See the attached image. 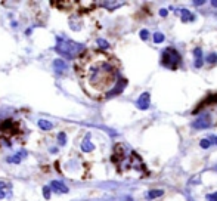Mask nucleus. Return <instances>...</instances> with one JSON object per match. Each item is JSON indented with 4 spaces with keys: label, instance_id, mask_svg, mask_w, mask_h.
Returning <instances> with one entry per match:
<instances>
[{
    "label": "nucleus",
    "instance_id": "nucleus-24",
    "mask_svg": "<svg viewBox=\"0 0 217 201\" xmlns=\"http://www.w3.org/2000/svg\"><path fill=\"white\" fill-rule=\"evenodd\" d=\"M204 3H205L204 0H195V2H194V6H202Z\"/></svg>",
    "mask_w": 217,
    "mask_h": 201
},
{
    "label": "nucleus",
    "instance_id": "nucleus-29",
    "mask_svg": "<svg viewBox=\"0 0 217 201\" xmlns=\"http://www.w3.org/2000/svg\"><path fill=\"white\" fill-rule=\"evenodd\" d=\"M214 144L217 145V136H214Z\"/></svg>",
    "mask_w": 217,
    "mask_h": 201
},
{
    "label": "nucleus",
    "instance_id": "nucleus-27",
    "mask_svg": "<svg viewBox=\"0 0 217 201\" xmlns=\"http://www.w3.org/2000/svg\"><path fill=\"white\" fill-rule=\"evenodd\" d=\"M50 152H52V154H56V152H58V148H52V149H50Z\"/></svg>",
    "mask_w": 217,
    "mask_h": 201
},
{
    "label": "nucleus",
    "instance_id": "nucleus-12",
    "mask_svg": "<svg viewBox=\"0 0 217 201\" xmlns=\"http://www.w3.org/2000/svg\"><path fill=\"white\" fill-rule=\"evenodd\" d=\"M81 149H83V151H86V152H90V151L95 149V145L90 142V135L89 133L86 135V139H84V141H83V144H81Z\"/></svg>",
    "mask_w": 217,
    "mask_h": 201
},
{
    "label": "nucleus",
    "instance_id": "nucleus-21",
    "mask_svg": "<svg viewBox=\"0 0 217 201\" xmlns=\"http://www.w3.org/2000/svg\"><path fill=\"white\" fill-rule=\"evenodd\" d=\"M50 194H52L50 188H49V186H43V195H45L46 200H49V198H50Z\"/></svg>",
    "mask_w": 217,
    "mask_h": 201
},
{
    "label": "nucleus",
    "instance_id": "nucleus-16",
    "mask_svg": "<svg viewBox=\"0 0 217 201\" xmlns=\"http://www.w3.org/2000/svg\"><path fill=\"white\" fill-rule=\"evenodd\" d=\"M205 62L210 65H216L217 64V53H210L205 56Z\"/></svg>",
    "mask_w": 217,
    "mask_h": 201
},
{
    "label": "nucleus",
    "instance_id": "nucleus-9",
    "mask_svg": "<svg viewBox=\"0 0 217 201\" xmlns=\"http://www.w3.org/2000/svg\"><path fill=\"white\" fill-rule=\"evenodd\" d=\"M173 11L176 12L177 15L182 16L183 22H192V21H195V15L192 12H189L188 9H173Z\"/></svg>",
    "mask_w": 217,
    "mask_h": 201
},
{
    "label": "nucleus",
    "instance_id": "nucleus-26",
    "mask_svg": "<svg viewBox=\"0 0 217 201\" xmlns=\"http://www.w3.org/2000/svg\"><path fill=\"white\" fill-rule=\"evenodd\" d=\"M5 197H6L5 191H3V189H0V200H2V198H5Z\"/></svg>",
    "mask_w": 217,
    "mask_h": 201
},
{
    "label": "nucleus",
    "instance_id": "nucleus-6",
    "mask_svg": "<svg viewBox=\"0 0 217 201\" xmlns=\"http://www.w3.org/2000/svg\"><path fill=\"white\" fill-rule=\"evenodd\" d=\"M149 101H151V95L149 92H143L136 101V107L139 110H148L149 108Z\"/></svg>",
    "mask_w": 217,
    "mask_h": 201
},
{
    "label": "nucleus",
    "instance_id": "nucleus-22",
    "mask_svg": "<svg viewBox=\"0 0 217 201\" xmlns=\"http://www.w3.org/2000/svg\"><path fill=\"white\" fill-rule=\"evenodd\" d=\"M140 39H142V40H148L149 39V31L148 30H142V31H140Z\"/></svg>",
    "mask_w": 217,
    "mask_h": 201
},
{
    "label": "nucleus",
    "instance_id": "nucleus-8",
    "mask_svg": "<svg viewBox=\"0 0 217 201\" xmlns=\"http://www.w3.org/2000/svg\"><path fill=\"white\" fill-rule=\"evenodd\" d=\"M49 188H50V191H55L56 194H67L68 192V188L65 186V183L59 182V180H52Z\"/></svg>",
    "mask_w": 217,
    "mask_h": 201
},
{
    "label": "nucleus",
    "instance_id": "nucleus-11",
    "mask_svg": "<svg viewBox=\"0 0 217 201\" xmlns=\"http://www.w3.org/2000/svg\"><path fill=\"white\" fill-rule=\"evenodd\" d=\"M194 65L196 68H201L202 67V64H204V58H202V50H201V47H195L194 50Z\"/></svg>",
    "mask_w": 217,
    "mask_h": 201
},
{
    "label": "nucleus",
    "instance_id": "nucleus-4",
    "mask_svg": "<svg viewBox=\"0 0 217 201\" xmlns=\"http://www.w3.org/2000/svg\"><path fill=\"white\" fill-rule=\"evenodd\" d=\"M182 62V58L179 55V52L173 47H167L164 49L162 55H161V64L169 70H176V68L180 65Z\"/></svg>",
    "mask_w": 217,
    "mask_h": 201
},
{
    "label": "nucleus",
    "instance_id": "nucleus-17",
    "mask_svg": "<svg viewBox=\"0 0 217 201\" xmlns=\"http://www.w3.org/2000/svg\"><path fill=\"white\" fill-rule=\"evenodd\" d=\"M164 42V34L160 33V31H157V33H154V43H157V45H160Z\"/></svg>",
    "mask_w": 217,
    "mask_h": 201
},
{
    "label": "nucleus",
    "instance_id": "nucleus-19",
    "mask_svg": "<svg viewBox=\"0 0 217 201\" xmlns=\"http://www.w3.org/2000/svg\"><path fill=\"white\" fill-rule=\"evenodd\" d=\"M199 145H201V148H204V149H208V148L211 146V142H210L208 139H201Z\"/></svg>",
    "mask_w": 217,
    "mask_h": 201
},
{
    "label": "nucleus",
    "instance_id": "nucleus-28",
    "mask_svg": "<svg viewBox=\"0 0 217 201\" xmlns=\"http://www.w3.org/2000/svg\"><path fill=\"white\" fill-rule=\"evenodd\" d=\"M211 5H213L214 8H217V0H213V2H211Z\"/></svg>",
    "mask_w": 217,
    "mask_h": 201
},
{
    "label": "nucleus",
    "instance_id": "nucleus-5",
    "mask_svg": "<svg viewBox=\"0 0 217 201\" xmlns=\"http://www.w3.org/2000/svg\"><path fill=\"white\" fill-rule=\"evenodd\" d=\"M19 132V124L12 118H6L0 123V133L5 138H13Z\"/></svg>",
    "mask_w": 217,
    "mask_h": 201
},
{
    "label": "nucleus",
    "instance_id": "nucleus-23",
    "mask_svg": "<svg viewBox=\"0 0 217 201\" xmlns=\"http://www.w3.org/2000/svg\"><path fill=\"white\" fill-rule=\"evenodd\" d=\"M208 201H217V192H213V194H208L207 195Z\"/></svg>",
    "mask_w": 217,
    "mask_h": 201
},
{
    "label": "nucleus",
    "instance_id": "nucleus-13",
    "mask_svg": "<svg viewBox=\"0 0 217 201\" xmlns=\"http://www.w3.org/2000/svg\"><path fill=\"white\" fill-rule=\"evenodd\" d=\"M24 157H27V151H24L22 149V151H19L18 154H15L13 157H9V158H8V161H9V163H15V164H19Z\"/></svg>",
    "mask_w": 217,
    "mask_h": 201
},
{
    "label": "nucleus",
    "instance_id": "nucleus-7",
    "mask_svg": "<svg viewBox=\"0 0 217 201\" xmlns=\"http://www.w3.org/2000/svg\"><path fill=\"white\" fill-rule=\"evenodd\" d=\"M129 167L135 169V170H142V172H145V166H143V163H142V158L137 155L136 152H132V155H130V164H129Z\"/></svg>",
    "mask_w": 217,
    "mask_h": 201
},
{
    "label": "nucleus",
    "instance_id": "nucleus-3",
    "mask_svg": "<svg viewBox=\"0 0 217 201\" xmlns=\"http://www.w3.org/2000/svg\"><path fill=\"white\" fill-rule=\"evenodd\" d=\"M58 45L55 46V50L58 53L64 55L65 58H72V56L80 55L81 52H84V46L77 43V42H64L61 37H56Z\"/></svg>",
    "mask_w": 217,
    "mask_h": 201
},
{
    "label": "nucleus",
    "instance_id": "nucleus-18",
    "mask_svg": "<svg viewBox=\"0 0 217 201\" xmlns=\"http://www.w3.org/2000/svg\"><path fill=\"white\" fill-rule=\"evenodd\" d=\"M58 144L61 146H64L65 144H67V135L65 133H59L58 135Z\"/></svg>",
    "mask_w": 217,
    "mask_h": 201
},
{
    "label": "nucleus",
    "instance_id": "nucleus-2",
    "mask_svg": "<svg viewBox=\"0 0 217 201\" xmlns=\"http://www.w3.org/2000/svg\"><path fill=\"white\" fill-rule=\"evenodd\" d=\"M202 105H205V107H198L194 110L195 115L199 112L196 120L192 123V127L196 130H202V129L217 126V104H208L207 101H204Z\"/></svg>",
    "mask_w": 217,
    "mask_h": 201
},
{
    "label": "nucleus",
    "instance_id": "nucleus-14",
    "mask_svg": "<svg viewBox=\"0 0 217 201\" xmlns=\"http://www.w3.org/2000/svg\"><path fill=\"white\" fill-rule=\"evenodd\" d=\"M162 194H164L162 189H151L148 194H146V200H155V198L161 197Z\"/></svg>",
    "mask_w": 217,
    "mask_h": 201
},
{
    "label": "nucleus",
    "instance_id": "nucleus-20",
    "mask_svg": "<svg viewBox=\"0 0 217 201\" xmlns=\"http://www.w3.org/2000/svg\"><path fill=\"white\" fill-rule=\"evenodd\" d=\"M98 45H99V47H102V49H108V47H109L108 42L103 40V39H98Z\"/></svg>",
    "mask_w": 217,
    "mask_h": 201
},
{
    "label": "nucleus",
    "instance_id": "nucleus-25",
    "mask_svg": "<svg viewBox=\"0 0 217 201\" xmlns=\"http://www.w3.org/2000/svg\"><path fill=\"white\" fill-rule=\"evenodd\" d=\"M160 15H161V16H164V18H165V16L169 15V11H167V9H161V11H160Z\"/></svg>",
    "mask_w": 217,
    "mask_h": 201
},
{
    "label": "nucleus",
    "instance_id": "nucleus-15",
    "mask_svg": "<svg viewBox=\"0 0 217 201\" xmlns=\"http://www.w3.org/2000/svg\"><path fill=\"white\" fill-rule=\"evenodd\" d=\"M38 127L42 129V130H50L52 127H53V124L50 123V121H47V120H38Z\"/></svg>",
    "mask_w": 217,
    "mask_h": 201
},
{
    "label": "nucleus",
    "instance_id": "nucleus-1",
    "mask_svg": "<svg viewBox=\"0 0 217 201\" xmlns=\"http://www.w3.org/2000/svg\"><path fill=\"white\" fill-rule=\"evenodd\" d=\"M75 71L83 90L93 99L111 96L120 81L117 61L102 50H87L77 59Z\"/></svg>",
    "mask_w": 217,
    "mask_h": 201
},
{
    "label": "nucleus",
    "instance_id": "nucleus-10",
    "mask_svg": "<svg viewBox=\"0 0 217 201\" xmlns=\"http://www.w3.org/2000/svg\"><path fill=\"white\" fill-rule=\"evenodd\" d=\"M67 62L64 61V59H61V58H58L53 61V70H55V73L56 74H65V71H67Z\"/></svg>",
    "mask_w": 217,
    "mask_h": 201
}]
</instances>
